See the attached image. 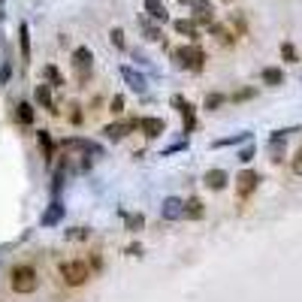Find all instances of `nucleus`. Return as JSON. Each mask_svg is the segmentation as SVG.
<instances>
[{
    "label": "nucleus",
    "mask_w": 302,
    "mask_h": 302,
    "mask_svg": "<svg viewBox=\"0 0 302 302\" xmlns=\"http://www.w3.org/2000/svg\"><path fill=\"white\" fill-rule=\"evenodd\" d=\"M9 284H12V290L15 293H33L36 290V269L33 266H15L12 269V275H9Z\"/></svg>",
    "instance_id": "obj_1"
},
{
    "label": "nucleus",
    "mask_w": 302,
    "mask_h": 302,
    "mask_svg": "<svg viewBox=\"0 0 302 302\" xmlns=\"http://www.w3.org/2000/svg\"><path fill=\"white\" fill-rule=\"evenodd\" d=\"M61 278H64L67 284L79 287V284L88 281V266H85L82 260H67V263H61Z\"/></svg>",
    "instance_id": "obj_2"
},
{
    "label": "nucleus",
    "mask_w": 302,
    "mask_h": 302,
    "mask_svg": "<svg viewBox=\"0 0 302 302\" xmlns=\"http://www.w3.org/2000/svg\"><path fill=\"white\" fill-rule=\"evenodd\" d=\"M175 57H178V61H182V67H188V70H203V61H206V54H203L197 45L175 48Z\"/></svg>",
    "instance_id": "obj_3"
},
{
    "label": "nucleus",
    "mask_w": 302,
    "mask_h": 302,
    "mask_svg": "<svg viewBox=\"0 0 302 302\" xmlns=\"http://www.w3.org/2000/svg\"><path fill=\"white\" fill-rule=\"evenodd\" d=\"M257 182H260V175H257V172H251V169H245V172L239 175V197L245 200V197L257 188Z\"/></svg>",
    "instance_id": "obj_4"
},
{
    "label": "nucleus",
    "mask_w": 302,
    "mask_h": 302,
    "mask_svg": "<svg viewBox=\"0 0 302 302\" xmlns=\"http://www.w3.org/2000/svg\"><path fill=\"white\" fill-rule=\"evenodd\" d=\"M227 182H230V178H227V172H224V169H209V172H206V185H209L212 191L227 188Z\"/></svg>",
    "instance_id": "obj_5"
},
{
    "label": "nucleus",
    "mask_w": 302,
    "mask_h": 302,
    "mask_svg": "<svg viewBox=\"0 0 302 302\" xmlns=\"http://www.w3.org/2000/svg\"><path fill=\"white\" fill-rule=\"evenodd\" d=\"M263 82H266V85H281V82H284V73L275 70V67H269V70H263Z\"/></svg>",
    "instance_id": "obj_6"
},
{
    "label": "nucleus",
    "mask_w": 302,
    "mask_h": 302,
    "mask_svg": "<svg viewBox=\"0 0 302 302\" xmlns=\"http://www.w3.org/2000/svg\"><path fill=\"white\" fill-rule=\"evenodd\" d=\"M36 100H39L42 106H48V109H54V100H51V91H48L45 85H39V88H36Z\"/></svg>",
    "instance_id": "obj_7"
},
{
    "label": "nucleus",
    "mask_w": 302,
    "mask_h": 302,
    "mask_svg": "<svg viewBox=\"0 0 302 302\" xmlns=\"http://www.w3.org/2000/svg\"><path fill=\"white\" fill-rule=\"evenodd\" d=\"M182 215H188V218H203V203H200V200H188V209H185Z\"/></svg>",
    "instance_id": "obj_8"
},
{
    "label": "nucleus",
    "mask_w": 302,
    "mask_h": 302,
    "mask_svg": "<svg viewBox=\"0 0 302 302\" xmlns=\"http://www.w3.org/2000/svg\"><path fill=\"white\" fill-rule=\"evenodd\" d=\"M142 127H145V133H148V136H157V133L163 130V121H160V118H148Z\"/></svg>",
    "instance_id": "obj_9"
},
{
    "label": "nucleus",
    "mask_w": 302,
    "mask_h": 302,
    "mask_svg": "<svg viewBox=\"0 0 302 302\" xmlns=\"http://www.w3.org/2000/svg\"><path fill=\"white\" fill-rule=\"evenodd\" d=\"M175 30H178V33H191V36H197V24H194V21H175Z\"/></svg>",
    "instance_id": "obj_10"
},
{
    "label": "nucleus",
    "mask_w": 302,
    "mask_h": 302,
    "mask_svg": "<svg viewBox=\"0 0 302 302\" xmlns=\"http://www.w3.org/2000/svg\"><path fill=\"white\" fill-rule=\"evenodd\" d=\"M106 133H109V139H121L127 133V124H112V127H106Z\"/></svg>",
    "instance_id": "obj_11"
},
{
    "label": "nucleus",
    "mask_w": 302,
    "mask_h": 302,
    "mask_svg": "<svg viewBox=\"0 0 302 302\" xmlns=\"http://www.w3.org/2000/svg\"><path fill=\"white\" fill-rule=\"evenodd\" d=\"M76 57H79V67H82V70H88V64H91V51H88V48H79V51H76Z\"/></svg>",
    "instance_id": "obj_12"
},
{
    "label": "nucleus",
    "mask_w": 302,
    "mask_h": 302,
    "mask_svg": "<svg viewBox=\"0 0 302 302\" xmlns=\"http://www.w3.org/2000/svg\"><path fill=\"white\" fill-rule=\"evenodd\" d=\"M148 12H151L154 18H166V12H163V6H160L157 0H151V3H148Z\"/></svg>",
    "instance_id": "obj_13"
},
{
    "label": "nucleus",
    "mask_w": 302,
    "mask_h": 302,
    "mask_svg": "<svg viewBox=\"0 0 302 302\" xmlns=\"http://www.w3.org/2000/svg\"><path fill=\"white\" fill-rule=\"evenodd\" d=\"M221 103H224V97H221V94H209V97H206V109H218Z\"/></svg>",
    "instance_id": "obj_14"
},
{
    "label": "nucleus",
    "mask_w": 302,
    "mask_h": 302,
    "mask_svg": "<svg viewBox=\"0 0 302 302\" xmlns=\"http://www.w3.org/2000/svg\"><path fill=\"white\" fill-rule=\"evenodd\" d=\"M18 118H21V121H33V109H30L27 103H21V106H18Z\"/></svg>",
    "instance_id": "obj_15"
},
{
    "label": "nucleus",
    "mask_w": 302,
    "mask_h": 302,
    "mask_svg": "<svg viewBox=\"0 0 302 302\" xmlns=\"http://www.w3.org/2000/svg\"><path fill=\"white\" fill-rule=\"evenodd\" d=\"M281 54H284V61H296V48H293L290 42H284V45H281Z\"/></svg>",
    "instance_id": "obj_16"
},
{
    "label": "nucleus",
    "mask_w": 302,
    "mask_h": 302,
    "mask_svg": "<svg viewBox=\"0 0 302 302\" xmlns=\"http://www.w3.org/2000/svg\"><path fill=\"white\" fill-rule=\"evenodd\" d=\"M178 206H182L178 200H169V203H166V218H172V215H182V209H178Z\"/></svg>",
    "instance_id": "obj_17"
},
{
    "label": "nucleus",
    "mask_w": 302,
    "mask_h": 302,
    "mask_svg": "<svg viewBox=\"0 0 302 302\" xmlns=\"http://www.w3.org/2000/svg\"><path fill=\"white\" fill-rule=\"evenodd\" d=\"M293 172H296V175H302V148L293 154Z\"/></svg>",
    "instance_id": "obj_18"
},
{
    "label": "nucleus",
    "mask_w": 302,
    "mask_h": 302,
    "mask_svg": "<svg viewBox=\"0 0 302 302\" xmlns=\"http://www.w3.org/2000/svg\"><path fill=\"white\" fill-rule=\"evenodd\" d=\"M39 142H42V148H45V154L51 157V151H54V145L48 142V136H45V133H39Z\"/></svg>",
    "instance_id": "obj_19"
},
{
    "label": "nucleus",
    "mask_w": 302,
    "mask_h": 302,
    "mask_svg": "<svg viewBox=\"0 0 302 302\" xmlns=\"http://www.w3.org/2000/svg\"><path fill=\"white\" fill-rule=\"evenodd\" d=\"M197 12H200V18H203V21H209V18H212V12H209V6H206V3H200V6H197Z\"/></svg>",
    "instance_id": "obj_20"
},
{
    "label": "nucleus",
    "mask_w": 302,
    "mask_h": 302,
    "mask_svg": "<svg viewBox=\"0 0 302 302\" xmlns=\"http://www.w3.org/2000/svg\"><path fill=\"white\" fill-rule=\"evenodd\" d=\"M45 76H48V79H51V82H61V73H57V70H54V67H45Z\"/></svg>",
    "instance_id": "obj_21"
},
{
    "label": "nucleus",
    "mask_w": 302,
    "mask_h": 302,
    "mask_svg": "<svg viewBox=\"0 0 302 302\" xmlns=\"http://www.w3.org/2000/svg\"><path fill=\"white\" fill-rule=\"evenodd\" d=\"M112 42H115V45H124V36H121V30H112Z\"/></svg>",
    "instance_id": "obj_22"
},
{
    "label": "nucleus",
    "mask_w": 302,
    "mask_h": 302,
    "mask_svg": "<svg viewBox=\"0 0 302 302\" xmlns=\"http://www.w3.org/2000/svg\"><path fill=\"white\" fill-rule=\"evenodd\" d=\"M185 3H188V0H185Z\"/></svg>",
    "instance_id": "obj_23"
}]
</instances>
